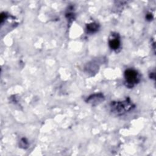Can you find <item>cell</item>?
Wrapping results in <instances>:
<instances>
[{
  "label": "cell",
  "mask_w": 156,
  "mask_h": 156,
  "mask_svg": "<svg viewBox=\"0 0 156 156\" xmlns=\"http://www.w3.org/2000/svg\"><path fill=\"white\" fill-rule=\"evenodd\" d=\"M133 107V104L129 99H126L124 101L112 102L110 104L112 112L117 115H123L126 112L130 111Z\"/></svg>",
  "instance_id": "cell-1"
},
{
  "label": "cell",
  "mask_w": 156,
  "mask_h": 156,
  "mask_svg": "<svg viewBox=\"0 0 156 156\" xmlns=\"http://www.w3.org/2000/svg\"><path fill=\"white\" fill-rule=\"evenodd\" d=\"M125 83L126 87L132 88L140 81V76L138 72L133 69H127L124 72Z\"/></svg>",
  "instance_id": "cell-2"
},
{
  "label": "cell",
  "mask_w": 156,
  "mask_h": 156,
  "mask_svg": "<svg viewBox=\"0 0 156 156\" xmlns=\"http://www.w3.org/2000/svg\"><path fill=\"white\" fill-rule=\"evenodd\" d=\"M104 100V96L103 94L101 93H94L88 96L86 100V102L92 105H96L101 103Z\"/></svg>",
  "instance_id": "cell-3"
},
{
  "label": "cell",
  "mask_w": 156,
  "mask_h": 156,
  "mask_svg": "<svg viewBox=\"0 0 156 156\" xmlns=\"http://www.w3.org/2000/svg\"><path fill=\"white\" fill-rule=\"evenodd\" d=\"M108 44L112 49L117 50L119 48L121 42L119 36L118 34H112L108 40Z\"/></svg>",
  "instance_id": "cell-4"
},
{
  "label": "cell",
  "mask_w": 156,
  "mask_h": 156,
  "mask_svg": "<svg viewBox=\"0 0 156 156\" xmlns=\"http://www.w3.org/2000/svg\"><path fill=\"white\" fill-rule=\"evenodd\" d=\"M98 69H99L98 65L96 64V63H94V62L88 63L85 68V71L88 74H90L91 75L96 74L97 72L98 71Z\"/></svg>",
  "instance_id": "cell-5"
},
{
  "label": "cell",
  "mask_w": 156,
  "mask_h": 156,
  "mask_svg": "<svg viewBox=\"0 0 156 156\" xmlns=\"http://www.w3.org/2000/svg\"><path fill=\"white\" fill-rule=\"evenodd\" d=\"M87 30L88 33H94L99 30V25L96 23H91L87 25Z\"/></svg>",
  "instance_id": "cell-6"
},
{
  "label": "cell",
  "mask_w": 156,
  "mask_h": 156,
  "mask_svg": "<svg viewBox=\"0 0 156 156\" xmlns=\"http://www.w3.org/2000/svg\"><path fill=\"white\" fill-rule=\"evenodd\" d=\"M27 145H28V143H27V140L25 138L21 139V146H23L24 148L26 146H27Z\"/></svg>",
  "instance_id": "cell-7"
},
{
  "label": "cell",
  "mask_w": 156,
  "mask_h": 156,
  "mask_svg": "<svg viewBox=\"0 0 156 156\" xmlns=\"http://www.w3.org/2000/svg\"><path fill=\"white\" fill-rule=\"evenodd\" d=\"M146 19L147 20H152V15L151 13H149L147 15H146Z\"/></svg>",
  "instance_id": "cell-8"
}]
</instances>
